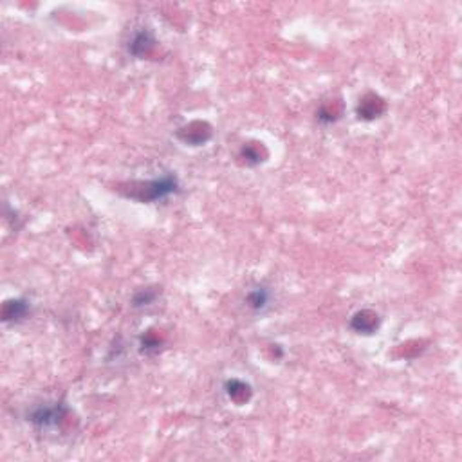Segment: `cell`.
Returning a JSON list of instances; mask_svg holds the SVG:
<instances>
[{
	"label": "cell",
	"mask_w": 462,
	"mask_h": 462,
	"mask_svg": "<svg viewBox=\"0 0 462 462\" xmlns=\"http://www.w3.org/2000/svg\"><path fill=\"white\" fill-rule=\"evenodd\" d=\"M33 417H35L33 421H36V423L51 424V423H56V419H60L61 410L60 408H56V406H52V408H40Z\"/></svg>",
	"instance_id": "6da1fadb"
},
{
	"label": "cell",
	"mask_w": 462,
	"mask_h": 462,
	"mask_svg": "<svg viewBox=\"0 0 462 462\" xmlns=\"http://www.w3.org/2000/svg\"><path fill=\"white\" fill-rule=\"evenodd\" d=\"M152 45V38L148 33H141V35L136 36L134 43H132V52H136V54H143V52H147V49Z\"/></svg>",
	"instance_id": "7a4b0ae2"
},
{
	"label": "cell",
	"mask_w": 462,
	"mask_h": 462,
	"mask_svg": "<svg viewBox=\"0 0 462 462\" xmlns=\"http://www.w3.org/2000/svg\"><path fill=\"white\" fill-rule=\"evenodd\" d=\"M266 300H268V294L263 293V291H255V293L249 296V302L253 307H262L263 303H266Z\"/></svg>",
	"instance_id": "3957f363"
}]
</instances>
